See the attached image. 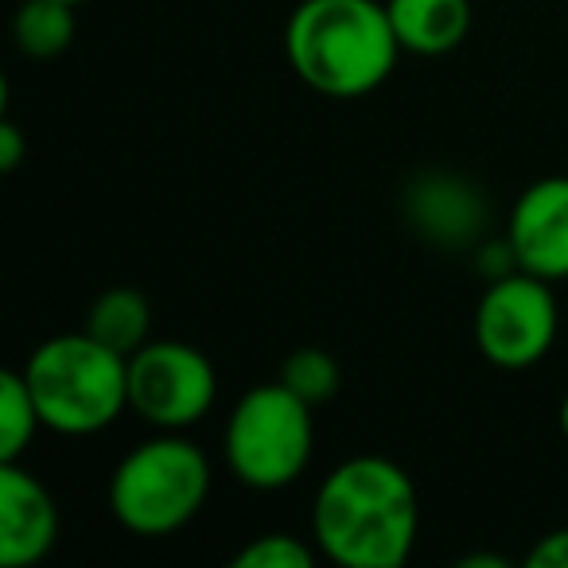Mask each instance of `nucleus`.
Listing matches in <instances>:
<instances>
[{
    "instance_id": "obj_1",
    "label": "nucleus",
    "mask_w": 568,
    "mask_h": 568,
    "mask_svg": "<svg viewBox=\"0 0 568 568\" xmlns=\"http://www.w3.org/2000/svg\"><path fill=\"white\" fill-rule=\"evenodd\" d=\"M420 503L409 471L386 456H351L312 503V537L332 565L402 568L413 557Z\"/></svg>"
},
{
    "instance_id": "obj_2",
    "label": "nucleus",
    "mask_w": 568,
    "mask_h": 568,
    "mask_svg": "<svg viewBox=\"0 0 568 568\" xmlns=\"http://www.w3.org/2000/svg\"><path fill=\"white\" fill-rule=\"evenodd\" d=\"M293 74L324 98H366L394 74L402 43L382 0H301L284 24Z\"/></svg>"
},
{
    "instance_id": "obj_3",
    "label": "nucleus",
    "mask_w": 568,
    "mask_h": 568,
    "mask_svg": "<svg viewBox=\"0 0 568 568\" xmlns=\"http://www.w3.org/2000/svg\"><path fill=\"white\" fill-rule=\"evenodd\" d=\"M43 428L94 436L129 409V358L82 327L40 343L24 363Z\"/></svg>"
},
{
    "instance_id": "obj_4",
    "label": "nucleus",
    "mask_w": 568,
    "mask_h": 568,
    "mask_svg": "<svg viewBox=\"0 0 568 568\" xmlns=\"http://www.w3.org/2000/svg\"><path fill=\"white\" fill-rule=\"evenodd\" d=\"M211 495V459L180 433L141 440L110 479V514L136 537H168L191 526Z\"/></svg>"
},
{
    "instance_id": "obj_5",
    "label": "nucleus",
    "mask_w": 568,
    "mask_h": 568,
    "mask_svg": "<svg viewBox=\"0 0 568 568\" xmlns=\"http://www.w3.org/2000/svg\"><path fill=\"white\" fill-rule=\"evenodd\" d=\"M226 467L250 490L293 487L316 452L312 405L281 378L253 386L237 397L226 420Z\"/></svg>"
},
{
    "instance_id": "obj_6",
    "label": "nucleus",
    "mask_w": 568,
    "mask_h": 568,
    "mask_svg": "<svg viewBox=\"0 0 568 568\" xmlns=\"http://www.w3.org/2000/svg\"><path fill=\"white\" fill-rule=\"evenodd\" d=\"M560 308L552 284L534 273H503L487 281L475 308V347L498 371H529L552 351Z\"/></svg>"
},
{
    "instance_id": "obj_7",
    "label": "nucleus",
    "mask_w": 568,
    "mask_h": 568,
    "mask_svg": "<svg viewBox=\"0 0 568 568\" xmlns=\"http://www.w3.org/2000/svg\"><path fill=\"white\" fill-rule=\"evenodd\" d=\"M219 371L199 347L149 339L129 355V409L160 433H183L214 409Z\"/></svg>"
},
{
    "instance_id": "obj_8",
    "label": "nucleus",
    "mask_w": 568,
    "mask_h": 568,
    "mask_svg": "<svg viewBox=\"0 0 568 568\" xmlns=\"http://www.w3.org/2000/svg\"><path fill=\"white\" fill-rule=\"evenodd\" d=\"M506 245L521 273L568 281V175H545L514 199Z\"/></svg>"
},
{
    "instance_id": "obj_9",
    "label": "nucleus",
    "mask_w": 568,
    "mask_h": 568,
    "mask_svg": "<svg viewBox=\"0 0 568 568\" xmlns=\"http://www.w3.org/2000/svg\"><path fill=\"white\" fill-rule=\"evenodd\" d=\"M59 506L28 467L0 464V565L32 568L55 549Z\"/></svg>"
},
{
    "instance_id": "obj_10",
    "label": "nucleus",
    "mask_w": 568,
    "mask_h": 568,
    "mask_svg": "<svg viewBox=\"0 0 568 568\" xmlns=\"http://www.w3.org/2000/svg\"><path fill=\"white\" fill-rule=\"evenodd\" d=\"M405 214L413 230L436 245H471L487 226V203L467 180L448 172H428L409 183Z\"/></svg>"
},
{
    "instance_id": "obj_11",
    "label": "nucleus",
    "mask_w": 568,
    "mask_h": 568,
    "mask_svg": "<svg viewBox=\"0 0 568 568\" xmlns=\"http://www.w3.org/2000/svg\"><path fill=\"white\" fill-rule=\"evenodd\" d=\"M402 51L420 59L452 55L471 32V0H386Z\"/></svg>"
},
{
    "instance_id": "obj_12",
    "label": "nucleus",
    "mask_w": 568,
    "mask_h": 568,
    "mask_svg": "<svg viewBox=\"0 0 568 568\" xmlns=\"http://www.w3.org/2000/svg\"><path fill=\"white\" fill-rule=\"evenodd\" d=\"M87 332L118 355H136L149 343L152 304L141 288H105L87 312Z\"/></svg>"
},
{
    "instance_id": "obj_13",
    "label": "nucleus",
    "mask_w": 568,
    "mask_h": 568,
    "mask_svg": "<svg viewBox=\"0 0 568 568\" xmlns=\"http://www.w3.org/2000/svg\"><path fill=\"white\" fill-rule=\"evenodd\" d=\"M12 40L28 59H55L74 43V4L24 0L12 17Z\"/></svg>"
},
{
    "instance_id": "obj_14",
    "label": "nucleus",
    "mask_w": 568,
    "mask_h": 568,
    "mask_svg": "<svg viewBox=\"0 0 568 568\" xmlns=\"http://www.w3.org/2000/svg\"><path fill=\"white\" fill-rule=\"evenodd\" d=\"M40 428L43 417L36 409L24 371H4L0 374V464H20Z\"/></svg>"
},
{
    "instance_id": "obj_15",
    "label": "nucleus",
    "mask_w": 568,
    "mask_h": 568,
    "mask_svg": "<svg viewBox=\"0 0 568 568\" xmlns=\"http://www.w3.org/2000/svg\"><path fill=\"white\" fill-rule=\"evenodd\" d=\"M281 382L316 409V405L332 402V397L339 394L343 366H339V358L327 355V351L301 347L281 363Z\"/></svg>"
},
{
    "instance_id": "obj_16",
    "label": "nucleus",
    "mask_w": 568,
    "mask_h": 568,
    "mask_svg": "<svg viewBox=\"0 0 568 568\" xmlns=\"http://www.w3.org/2000/svg\"><path fill=\"white\" fill-rule=\"evenodd\" d=\"M316 549L293 534H261L234 552V568H312Z\"/></svg>"
},
{
    "instance_id": "obj_17",
    "label": "nucleus",
    "mask_w": 568,
    "mask_h": 568,
    "mask_svg": "<svg viewBox=\"0 0 568 568\" xmlns=\"http://www.w3.org/2000/svg\"><path fill=\"white\" fill-rule=\"evenodd\" d=\"M526 565H534V568H568V526L545 534L541 541L526 552Z\"/></svg>"
},
{
    "instance_id": "obj_18",
    "label": "nucleus",
    "mask_w": 568,
    "mask_h": 568,
    "mask_svg": "<svg viewBox=\"0 0 568 568\" xmlns=\"http://www.w3.org/2000/svg\"><path fill=\"white\" fill-rule=\"evenodd\" d=\"M24 133H20V125L12 118L0 121V168L4 172H17L20 160H24Z\"/></svg>"
},
{
    "instance_id": "obj_19",
    "label": "nucleus",
    "mask_w": 568,
    "mask_h": 568,
    "mask_svg": "<svg viewBox=\"0 0 568 568\" xmlns=\"http://www.w3.org/2000/svg\"><path fill=\"white\" fill-rule=\"evenodd\" d=\"M560 433H565V440H568V394L560 397Z\"/></svg>"
},
{
    "instance_id": "obj_20",
    "label": "nucleus",
    "mask_w": 568,
    "mask_h": 568,
    "mask_svg": "<svg viewBox=\"0 0 568 568\" xmlns=\"http://www.w3.org/2000/svg\"><path fill=\"white\" fill-rule=\"evenodd\" d=\"M63 4H74V9H79V4H87V0H63Z\"/></svg>"
}]
</instances>
